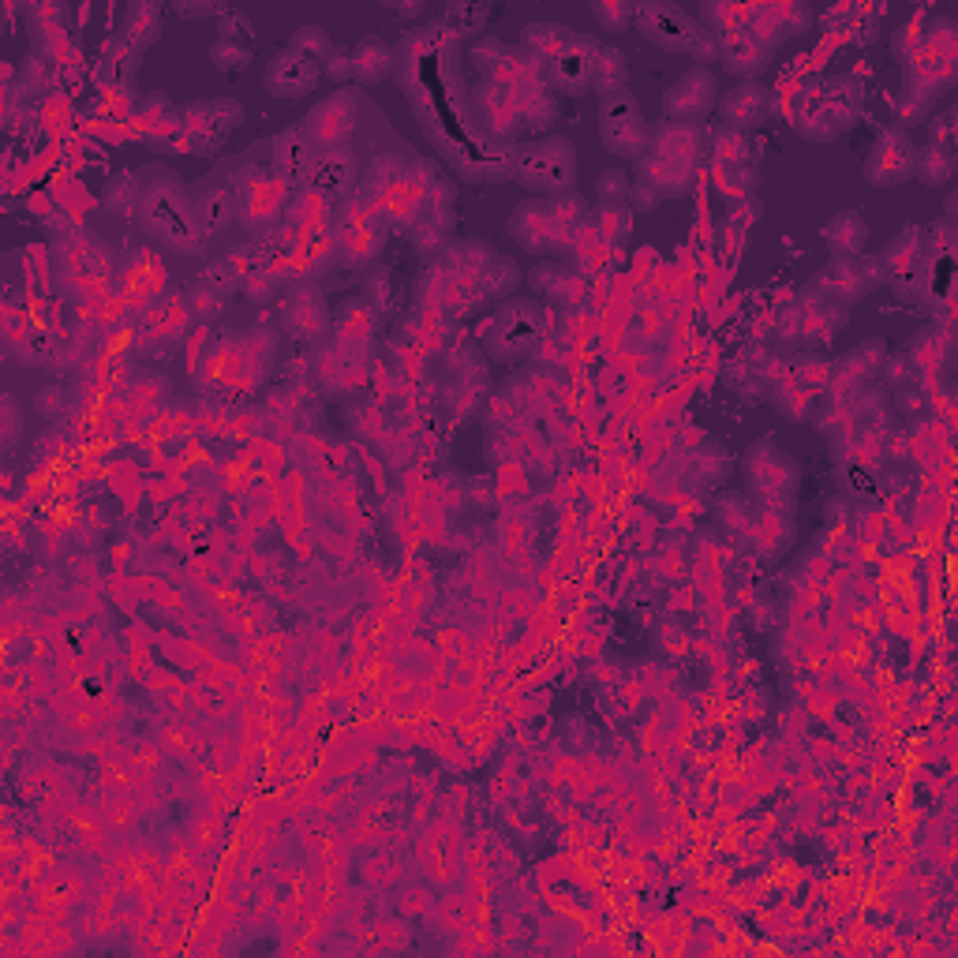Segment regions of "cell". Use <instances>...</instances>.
I'll return each mask as SVG.
<instances>
[{
	"label": "cell",
	"instance_id": "6da1fadb",
	"mask_svg": "<svg viewBox=\"0 0 958 958\" xmlns=\"http://www.w3.org/2000/svg\"><path fill=\"white\" fill-rule=\"evenodd\" d=\"M139 177V206L135 217L143 233H151L162 248L177 255H206V236L196 217V199H191V184L180 180L169 165H151V169L135 173Z\"/></svg>",
	"mask_w": 958,
	"mask_h": 958
},
{
	"label": "cell",
	"instance_id": "7a4b0ae2",
	"mask_svg": "<svg viewBox=\"0 0 958 958\" xmlns=\"http://www.w3.org/2000/svg\"><path fill=\"white\" fill-rule=\"evenodd\" d=\"M865 83L858 75H805L786 98V125L808 143H835L861 120Z\"/></svg>",
	"mask_w": 958,
	"mask_h": 958
},
{
	"label": "cell",
	"instance_id": "3957f363",
	"mask_svg": "<svg viewBox=\"0 0 958 958\" xmlns=\"http://www.w3.org/2000/svg\"><path fill=\"white\" fill-rule=\"evenodd\" d=\"M577 146L566 135H540L513 146V184L535 199L577 191Z\"/></svg>",
	"mask_w": 958,
	"mask_h": 958
},
{
	"label": "cell",
	"instance_id": "277c9868",
	"mask_svg": "<svg viewBox=\"0 0 958 958\" xmlns=\"http://www.w3.org/2000/svg\"><path fill=\"white\" fill-rule=\"evenodd\" d=\"M742 480L745 495L757 506L771 509V513H790L797 506V490H802V464L782 450L776 438L764 435L742 453Z\"/></svg>",
	"mask_w": 958,
	"mask_h": 958
},
{
	"label": "cell",
	"instance_id": "5b68a950",
	"mask_svg": "<svg viewBox=\"0 0 958 958\" xmlns=\"http://www.w3.org/2000/svg\"><path fill=\"white\" fill-rule=\"evenodd\" d=\"M244 105L236 98H199L177 109L173 120V143L184 146L188 154L210 157L225 146V139L240 128Z\"/></svg>",
	"mask_w": 958,
	"mask_h": 958
},
{
	"label": "cell",
	"instance_id": "8992f818",
	"mask_svg": "<svg viewBox=\"0 0 958 958\" xmlns=\"http://www.w3.org/2000/svg\"><path fill=\"white\" fill-rule=\"evenodd\" d=\"M543 341V307L529 296H509L498 304L495 319L487 330V356L498 364H517V359L532 356L535 345Z\"/></svg>",
	"mask_w": 958,
	"mask_h": 958
},
{
	"label": "cell",
	"instance_id": "52a82bcc",
	"mask_svg": "<svg viewBox=\"0 0 958 958\" xmlns=\"http://www.w3.org/2000/svg\"><path fill=\"white\" fill-rule=\"evenodd\" d=\"M648 139H652V125H648L637 94L618 91L611 98H600V143L614 157L637 162L648 151Z\"/></svg>",
	"mask_w": 958,
	"mask_h": 958
},
{
	"label": "cell",
	"instance_id": "ba28073f",
	"mask_svg": "<svg viewBox=\"0 0 958 958\" xmlns=\"http://www.w3.org/2000/svg\"><path fill=\"white\" fill-rule=\"evenodd\" d=\"M509 236L521 244V251L535 255V259H551V255H561L573 248L577 236H569L561 222L551 210V199H535L529 196L521 206L509 217Z\"/></svg>",
	"mask_w": 958,
	"mask_h": 958
},
{
	"label": "cell",
	"instance_id": "9c48e42d",
	"mask_svg": "<svg viewBox=\"0 0 958 958\" xmlns=\"http://www.w3.org/2000/svg\"><path fill=\"white\" fill-rule=\"evenodd\" d=\"M632 26H637L640 34H644V42H652V46H659L663 52H685L689 57L693 46H697L700 38V20L697 15H689L682 4H671V0H648V4H637V20H632Z\"/></svg>",
	"mask_w": 958,
	"mask_h": 958
},
{
	"label": "cell",
	"instance_id": "30bf717a",
	"mask_svg": "<svg viewBox=\"0 0 958 958\" xmlns=\"http://www.w3.org/2000/svg\"><path fill=\"white\" fill-rule=\"evenodd\" d=\"M304 128L311 135L315 151H338V146H348V139L356 135L359 128V98L348 86H338L327 98H319L307 109Z\"/></svg>",
	"mask_w": 958,
	"mask_h": 958
},
{
	"label": "cell",
	"instance_id": "8fae6325",
	"mask_svg": "<svg viewBox=\"0 0 958 958\" xmlns=\"http://www.w3.org/2000/svg\"><path fill=\"white\" fill-rule=\"evenodd\" d=\"M600 49H603V42L595 38V34H584V31L569 34L566 46H561L555 57L547 60L551 91H558L561 98H584V94L592 91Z\"/></svg>",
	"mask_w": 958,
	"mask_h": 958
},
{
	"label": "cell",
	"instance_id": "7c38bea8",
	"mask_svg": "<svg viewBox=\"0 0 958 958\" xmlns=\"http://www.w3.org/2000/svg\"><path fill=\"white\" fill-rule=\"evenodd\" d=\"M913 162H918V143H913L910 131L884 125L876 131L873 146H868L865 157V180L873 188H899V184L913 180Z\"/></svg>",
	"mask_w": 958,
	"mask_h": 958
},
{
	"label": "cell",
	"instance_id": "4fadbf2b",
	"mask_svg": "<svg viewBox=\"0 0 958 958\" xmlns=\"http://www.w3.org/2000/svg\"><path fill=\"white\" fill-rule=\"evenodd\" d=\"M719 105V75L711 68H697L682 72L666 86L663 94V117L682 120V125H705Z\"/></svg>",
	"mask_w": 958,
	"mask_h": 958
},
{
	"label": "cell",
	"instance_id": "5bb4252c",
	"mask_svg": "<svg viewBox=\"0 0 958 958\" xmlns=\"http://www.w3.org/2000/svg\"><path fill=\"white\" fill-rule=\"evenodd\" d=\"M322 83V64L311 60L300 49H277L274 57L267 60V72H262V86L270 91V98L281 102H300L315 86Z\"/></svg>",
	"mask_w": 958,
	"mask_h": 958
},
{
	"label": "cell",
	"instance_id": "9a60e30c",
	"mask_svg": "<svg viewBox=\"0 0 958 958\" xmlns=\"http://www.w3.org/2000/svg\"><path fill=\"white\" fill-rule=\"evenodd\" d=\"M715 109L723 128L753 135V131L771 117V109H776V91H771L768 83H760V79H753V83H734L726 94H719Z\"/></svg>",
	"mask_w": 958,
	"mask_h": 958
},
{
	"label": "cell",
	"instance_id": "2e32d148",
	"mask_svg": "<svg viewBox=\"0 0 958 958\" xmlns=\"http://www.w3.org/2000/svg\"><path fill=\"white\" fill-rule=\"evenodd\" d=\"M359 184V157L353 146H338V151H319L307 173V191L322 202H341L356 191Z\"/></svg>",
	"mask_w": 958,
	"mask_h": 958
},
{
	"label": "cell",
	"instance_id": "e0dca14e",
	"mask_svg": "<svg viewBox=\"0 0 958 958\" xmlns=\"http://www.w3.org/2000/svg\"><path fill=\"white\" fill-rule=\"evenodd\" d=\"M191 199H196V217H199V228H202V236H206V244L217 240V236H225L228 228L240 222V202H236V191L228 188L225 180H217V177L196 180L191 184Z\"/></svg>",
	"mask_w": 958,
	"mask_h": 958
},
{
	"label": "cell",
	"instance_id": "ac0fdd59",
	"mask_svg": "<svg viewBox=\"0 0 958 958\" xmlns=\"http://www.w3.org/2000/svg\"><path fill=\"white\" fill-rule=\"evenodd\" d=\"M315 154H319V151H315L307 128L293 125V128L281 131L274 143H270V169L277 173V180L285 184L288 191L307 188V173H311Z\"/></svg>",
	"mask_w": 958,
	"mask_h": 958
},
{
	"label": "cell",
	"instance_id": "d6986e66",
	"mask_svg": "<svg viewBox=\"0 0 958 958\" xmlns=\"http://www.w3.org/2000/svg\"><path fill=\"white\" fill-rule=\"evenodd\" d=\"M270 188L274 191L285 188L270 165H244L233 180L236 202H240V217H248V222H270V214H274L281 199H285V196H270Z\"/></svg>",
	"mask_w": 958,
	"mask_h": 958
},
{
	"label": "cell",
	"instance_id": "ffe728a7",
	"mask_svg": "<svg viewBox=\"0 0 958 958\" xmlns=\"http://www.w3.org/2000/svg\"><path fill=\"white\" fill-rule=\"evenodd\" d=\"M808 288H813L816 296H824L828 304H839L850 311L858 300L868 296L865 274H861V255L858 259H828V267L808 281Z\"/></svg>",
	"mask_w": 958,
	"mask_h": 958
},
{
	"label": "cell",
	"instance_id": "44dd1931",
	"mask_svg": "<svg viewBox=\"0 0 958 958\" xmlns=\"http://www.w3.org/2000/svg\"><path fill=\"white\" fill-rule=\"evenodd\" d=\"M771 57H776V52H768L760 42H753L742 26H731V31L723 34L719 68H723L734 83H753V79H760L771 68Z\"/></svg>",
	"mask_w": 958,
	"mask_h": 958
},
{
	"label": "cell",
	"instance_id": "7402d4cb",
	"mask_svg": "<svg viewBox=\"0 0 958 958\" xmlns=\"http://www.w3.org/2000/svg\"><path fill=\"white\" fill-rule=\"evenodd\" d=\"M648 151L674 157V162L700 165L708 157V128L705 125H682V120H659V125H652Z\"/></svg>",
	"mask_w": 958,
	"mask_h": 958
},
{
	"label": "cell",
	"instance_id": "603a6c76",
	"mask_svg": "<svg viewBox=\"0 0 958 958\" xmlns=\"http://www.w3.org/2000/svg\"><path fill=\"white\" fill-rule=\"evenodd\" d=\"M632 165H637V180L652 184V188L663 199L689 196L693 184H697V177H700V165L674 162V157H663V154H655V151H644Z\"/></svg>",
	"mask_w": 958,
	"mask_h": 958
},
{
	"label": "cell",
	"instance_id": "cb8c5ba5",
	"mask_svg": "<svg viewBox=\"0 0 958 958\" xmlns=\"http://www.w3.org/2000/svg\"><path fill=\"white\" fill-rule=\"evenodd\" d=\"M884 356H887V345H884L880 338L865 341V345H858L854 353L839 356V359H835V364L828 367V390H839V386H842V390H847V393L861 390V386H865L868 379H876V375H880Z\"/></svg>",
	"mask_w": 958,
	"mask_h": 958
},
{
	"label": "cell",
	"instance_id": "d4e9b609",
	"mask_svg": "<svg viewBox=\"0 0 958 958\" xmlns=\"http://www.w3.org/2000/svg\"><path fill=\"white\" fill-rule=\"evenodd\" d=\"M824 248L831 251V259H858V255L868 251V240H873V228H868L865 217L858 210H839L831 214L820 228Z\"/></svg>",
	"mask_w": 958,
	"mask_h": 958
},
{
	"label": "cell",
	"instance_id": "484cf974",
	"mask_svg": "<svg viewBox=\"0 0 958 958\" xmlns=\"http://www.w3.org/2000/svg\"><path fill=\"white\" fill-rule=\"evenodd\" d=\"M348 52H353V79L359 86H379L398 68V52L379 34H364Z\"/></svg>",
	"mask_w": 958,
	"mask_h": 958
},
{
	"label": "cell",
	"instance_id": "4316f807",
	"mask_svg": "<svg viewBox=\"0 0 958 958\" xmlns=\"http://www.w3.org/2000/svg\"><path fill=\"white\" fill-rule=\"evenodd\" d=\"M285 330L293 333L296 341H315L330 330V307L319 293L304 288V293H293V300H285Z\"/></svg>",
	"mask_w": 958,
	"mask_h": 958
},
{
	"label": "cell",
	"instance_id": "83f0119b",
	"mask_svg": "<svg viewBox=\"0 0 958 958\" xmlns=\"http://www.w3.org/2000/svg\"><path fill=\"white\" fill-rule=\"evenodd\" d=\"M737 26L760 42L768 52H776L786 42V26H782V4H749L737 12Z\"/></svg>",
	"mask_w": 958,
	"mask_h": 958
},
{
	"label": "cell",
	"instance_id": "f1b7e54d",
	"mask_svg": "<svg viewBox=\"0 0 958 958\" xmlns=\"http://www.w3.org/2000/svg\"><path fill=\"white\" fill-rule=\"evenodd\" d=\"M524 285V270L517 267L509 255H495L487 267L480 270V300H509L517 296V288Z\"/></svg>",
	"mask_w": 958,
	"mask_h": 958
},
{
	"label": "cell",
	"instance_id": "f546056e",
	"mask_svg": "<svg viewBox=\"0 0 958 958\" xmlns=\"http://www.w3.org/2000/svg\"><path fill=\"white\" fill-rule=\"evenodd\" d=\"M162 38V4L154 0H139V4L128 8L125 15V42L135 49H146Z\"/></svg>",
	"mask_w": 958,
	"mask_h": 958
},
{
	"label": "cell",
	"instance_id": "4dcf8cb0",
	"mask_svg": "<svg viewBox=\"0 0 958 958\" xmlns=\"http://www.w3.org/2000/svg\"><path fill=\"white\" fill-rule=\"evenodd\" d=\"M592 91L600 94V98H611V94H618V91H629V57L618 46H603L600 49Z\"/></svg>",
	"mask_w": 958,
	"mask_h": 958
},
{
	"label": "cell",
	"instance_id": "1f68e13d",
	"mask_svg": "<svg viewBox=\"0 0 958 958\" xmlns=\"http://www.w3.org/2000/svg\"><path fill=\"white\" fill-rule=\"evenodd\" d=\"M955 151H944V146L929 143L925 151H918V162H913V180H921L925 188H947L955 180Z\"/></svg>",
	"mask_w": 958,
	"mask_h": 958
},
{
	"label": "cell",
	"instance_id": "d6a6232c",
	"mask_svg": "<svg viewBox=\"0 0 958 958\" xmlns=\"http://www.w3.org/2000/svg\"><path fill=\"white\" fill-rule=\"evenodd\" d=\"M569 34H573V31H569V26H561V23H529L521 31V52H529V57L547 64V60L569 42Z\"/></svg>",
	"mask_w": 958,
	"mask_h": 958
},
{
	"label": "cell",
	"instance_id": "836d02e7",
	"mask_svg": "<svg viewBox=\"0 0 958 958\" xmlns=\"http://www.w3.org/2000/svg\"><path fill=\"white\" fill-rule=\"evenodd\" d=\"M592 222H595L600 240L614 244V248H622V244L632 240V210H629V202H600V210L592 214Z\"/></svg>",
	"mask_w": 958,
	"mask_h": 958
},
{
	"label": "cell",
	"instance_id": "e575fe53",
	"mask_svg": "<svg viewBox=\"0 0 958 958\" xmlns=\"http://www.w3.org/2000/svg\"><path fill=\"white\" fill-rule=\"evenodd\" d=\"M708 151L715 154V162L723 165V169H731V165L749 162L753 143H749V135H745V131H734V128H723V125H719V128L708 135Z\"/></svg>",
	"mask_w": 958,
	"mask_h": 958
},
{
	"label": "cell",
	"instance_id": "d590c367",
	"mask_svg": "<svg viewBox=\"0 0 958 958\" xmlns=\"http://www.w3.org/2000/svg\"><path fill=\"white\" fill-rule=\"evenodd\" d=\"M244 277H248V270H244L236 259H214L206 267V274L199 277V285H206L210 293H217L222 300H228V296H236L244 288Z\"/></svg>",
	"mask_w": 958,
	"mask_h": 958
},
{
	"label": "cell",
	"instance_id": "8d00e7d4",
	"mask_svg": "<svg viewBox=\"0 0 958 958\" xmlns=\"http://www.w3.org/2000/svg\"><path fill=\"white\" fill-rule=\"evenodd\" d=\"M359 293H364L359 300L371 307L375 319H386V315H390V307H393V277H390V270H386V267L367 270L364 281H359Z\"/></svg>",
	"mask_w": 958,
	"mask_h": 958
},
{
	"label": "cell",
	"instance_id": "74e56055",
	"mask_svg": "<svg viewBox=\"0 0 958 958\" xmlns=\"http://www.w3.org/2000/svg\"><path fill=\"white\" fill-rule=\"evenodd\" d=\"M558 117H561L558 94L543 91L540 98H535V102L529 105V109H524L521 131H524V135H532V139H540V135H551V128L558 125Z\"/></svg>",
	"mask_w": 958,
	"mask_h": 958
},
{
	"label": "cell",
	"instance_id": "f35d334b",
	"mask_svg": "<svg viewBox=\"0 0 958 958\" xmlns=\"http://www.w3.org/2000/svg\"><path fill=\"white\" fill-rule=\"evenodd\" d=\"M102 202H105V210H113V214H135V206H139V177L135 173H117V177L105 184Z\"/></svg>",
	"mask_w": 958,
	"mask_h": 958
},
{
	"label": "cell",
	"instance_id": "ab89813d",
	"mask_svg": "<svg viewBox=\"0 0 958 958\" xmlns=\"http://www.w3.org/2000/svg\"><path fill=\"white\" fill-rule=\"evenodd\" d=\"M255 60V49L244 46V42H225V38H214V46H210V64L217 68V72L225 75H236L244 72Z\"/></svg>",
	"mask_w": 958,
	"mask_h": 958
},
{
	"label": "cell",
	"instance_id": "60d3db41",
	"mask_svg": "<svg viewBox=\"0 0 958 958\" xmlns=\"http://www.w3.org/2000/svg\"><path fill=\"white\" fill-rule=\"evenodd\" d=\"M592 15L603 31L622 34L637 20V4H629V0H592Z\"/></svg>",
	"mask_w": 958,
	"mask_h": 958
},
{
	"label": "cell",
	"instance_id": "b9f144b4",
	"mask_svg": "<svg viewBox=\"0 0 958 958\" xmlns=\"http://www.w3.org/2000/svg\"><path fill=\"white\" fill-rule=\"evenodd\" d=\"M288 49H300V52H307V57L322 64V60H327L338 46L330 42L327 26H300V31H293V38H288Z\"/></svg>",
	"mask_w": 958,
	"mask_h": 958
},
{
	"label": "cell",
	"instance_id": "7bdbcfd3",
	"mask_svg": "<svg viewBox=\"0 0 958 958\" xmlns=\"http://www.w3.org/2000/svg\"><path fill=\"white\" fill-rule=\"evenodd\" d=\"M490 20L487 4H450L446 8V26L457 34H480Z\"/></svg>",
	"mask_w": 958,
	"mask_h": 958
},
{
	"label": "cell",
	"instance_id": "ee69618b",
	"mask_svg": "<svg viewBox=\"0 0 958 958\" xmlns=\"http://www.w3.org/2000/svg\"><path fill=\"white\" fill-rule=\"evenodd\" d=\"M715 517L731 532H749V524H753V498L749 495H723V498H719Z\"/></svg>",
	"mask_w": 958,
	"mask_h": 958
},
{
	"label": "cell",
	"instance_id": "f6af8a7d",
	"mask_svg": "<svg viewBox=\"0 0 958 958\" xmlns=\"http://www.w3.org/2000/svg\"><path fill=\"white\" fill-rule=\"evenodd\" d=\"M404 169H409V162L401 154H379L371 162V169H367V188L371 191L393 188L398 180H404Z\"/></svg>",
	"mask_w": 958,
	"mask_h": 958
},
{
	"label": "cell",
	"instance_id": "bcb514c9",
	"mask_svg": "<svg viewBox=\"0 0 958 958\" xmlns=\"http://www.w3.org/2000/svg\"><path fill=\"white\" fill-rule=\"evenodd\" d=\"M760 169L753 162H742V165H731V169H723V188L731 191V199L737 196H757L760 188Z\"/></svg>",
	"mask_w": 958,
	"mask_h": 958
},
{
	"label": "cell",
	"instance_id": "7dc6e473",
	"mask_svg": "<svg viewBox=\"0 0 958 958\" xmlns=\"http://www.w3.org/2000/svg\"><path fill=\"white\" fill-rule=\"evenodd\" d=\"M566 277H569L566 267H558V262H551V259H540L529 274L535 296H543V300H551V296L558 293V285H566Z\"/></svg>",
	"mask_w": 958,
	"mask_h": 958
},
{
	"label": "cell",
	"instance_id": "c3c4849f",
	"mask_svg": "<svg viewBox=\"0 0 958 958\" xmlns=\"http://www.w3.org/2000/svg\"><path fill=\"white\" fill-rule=\"evenodd\" d=\"M629 188H632V177L629 169H603L600 180H595V199L600 202H626L629 199Z\"/></svg>",
	"mask_w": 958,
	"mask_h": 958
},
{
	"label": "cell",
	"instance_id": "681fc988",
	"mask_svg": "<svg viewBox=\"0 0 958 958\" xmlns=\"http://www.w3.org/2000/svg\"><path fill=\"white\" fill-rule=\"evenodd\" d=\"M895 113H899L895 128L910 131L913 125H929V117H933V105H929L925 98H918V94L902 91V94H899V102H895Z\"/></svg>",
	"mask_w": 958,
	"mask_h": 958
},
{
	"label": "cell",
	"instance_id": "f907efd6",
	"mask_svg": "<svg viewBox=\"0 0 958 958\" xmlns=\"http://www.w3.org/2000/svg\"><path fill=\"white\" fill-rule=\"evenodd\" d=\"M0 419H4V427H0V446L12 450L23 435V404L15 401V393H4V398H0Z\"/></svg>",
	"mask_w": 958,
	"mask_h": 958
},
{
	"label": "cell",
	"instance_id": "816d5d0a",
	"mask_svg": "<svg viewBox=\"0 0 958 958\" xmlns=\"http://www.w3.org/2000/svg\"><path fill=\"white\" fill-rule=\"evenodd\" d=\"M217 38H225V42H244V46H251V38H255V23H251L244 12L228 8L222 20H217Z\"/></svg>",
	"mask_w": 958,
	"mask_h": 958
},
{
	"label": "cell",
	"instance_id": "f5cc1de1",
	"mask_svg": "<svg viewBox=\"0 0 958 958\" xmlns=\"http://www.w3.org/2000/svg\"><path fill=\"white\" fill-rule=\"evenodd\" d=\"M322 79H330L333 86H348L353 83V52L348 49H333L327 60H322Z\"/></svg>",
	"mask_w": 958,
	"mask_h": 958
},
{
	"label": "cell",
	"instance_id": "db71d44e",
	"mask_svg": "<svg viewBox=\"0 0 958 958\" xmlns=\"http://www.w3.org/2000/svg\"><path fill=\"white\" fill-rule=\"evenodd\" d=\"M955 109H944L939 117H929V143L944 146V151H955L958 143V131H955Z\"/></svg>",
	"mask_w": 958,
	"mask_h": 958
},
{
	"label": "cell",
	"instance_id": "11a10c76",
	"mask_svg": "<svg viewBox=\"0 0 958 958\" xmlns=\"http://www.w3.org/2000/svg\"><path fill=\"white\" fill-rule=\"evenodd\" d=\"M880 375H884L887 382H891V390H902V386H910V382H913V375H918V371H913V364H910V356H907V353H899V356L887 353V356H884Z\"/></svg>",
	"mask_w": 958,
	"mask_h": 958
},
{
	"label": "cell",
	"instance_id": "9f6ffc18",
	"mask_svg": "<svg viewBox=\"0 0 958 958\" xmlns=\"http://www.w3.org/2000/svg\"><path fill=\"white\" fill-rule=\"evenodd\" d=\"M813 23H816V15H813V8L808 4H782V26H786V38H797V34H808L813 31Z\"/></svg>",
	"mask_w": 958,
	"mask_h": 958
},
{
	"label": "cell",
	"instance_id": "6f0895ef",
	"mask_svg": "<svg viewBox=\"0 0 958 958\" xmlns=\"http://www.w3.org/2000/svg\"><path fill=\"white\" fill-rule=\"evenodd\" d=\"M760 217H764V202L757 196H737V199H731V222L737 228L757 225Z\"/></svg>",
	"mask_w": 958,
	"mask_h": 958
},
{
	"label": "cell",
	"instance_id": "680465c9",
	"mask_svg": "<svg viewBox=\"0 0 958 958\" xmlns=\"http://www.w3.org/2000/svg\"><path fill=\"white\" fill-rule=\"evenodd\" d=\"M626 202H629L632 214H652V210H659V202H663V196H659L652 184H644V180L632 177V188H629V199H626Z\"/></svg>",
	"mask_w": 958,
	"mask_h": 958
},
{
	"label": "cell",
	"instance_id": "91938a15",
	"mask_svg": "<svg viewBox=\"0 0 958 958\" xmlns=\"http://www.w3.org/2000/svg\"><path fill=\"white\" fill-rule=\"evenodd\" d=\"M719 49H723V34L700 31V38H697V46H693L689 57L697 60V68H711L719 60Z\"/></svg>",
	"mask_w": 958,
	"mask_h": 958
},
{
	"label": "cell",
	"instance_id": "94428289",
	"mask_svg": "<svg viewBox=\"0 0 958 958\" xmlns=\"http://www.w3.org/2000/svg\"><path fill=\"white\" fill-rule=\"evenodd\" d=\"M173 12L184 15V20H222V15L228 12V4H217V0H202V4H184V0H177V4H173Z\"/></svg>",
	"mask_w": 958,
	"mask_h": 958
},
{
	"label": "cell",
	"instance_id": "6125c7cd",
	"mask_svg": "<svg viewBox=\"0 0 958 958\" xmlns=\"http://www.w3.org/2000/svg\"><path fill=\"white\" fill-rule=\"evenodd\" d=\"M700 461H705V476L711 483H723L726 472H731V461H726L723 446H705V450H700Z\"/></svg>",
	"mask_w": 958,
	"mask_h": 958
},
{
	"label": "cell",
	"instance_id": "be15d7a7",
	"mask_svg": "<svg viewBox=\"0 0 958 958\" xmlns=\"http://www.w3.org/2000/svg\"><path fill=\"white\" fill-rule=\"evenodd\" d=\"M861 274H865L868 293H876V288H880V285H887V274H884L880 255H861Z\"/></svg>",
	"mask_w": 958,
	"mask_h": 958
},
{
	"label": "cell",
	"instance_id": "e7e4bbea",
	"mask_svg": "<svg viewBox=\"0 0 958 958\" xmlns=\"http://www.w3.org/2000/svg\"><path fill=\"white\" fill-rule=\"evenodd\" d=\"M191 300H196V311L206 319V315H217L225 307V300L217 293H210L206 285H196V293H191Z\"/></svg>",
	"mask_w": 958,
	"mask_h": 958
},
{
	"label": "cell",
	"instance_id": "03108f58",
	"mask_svg": "<svg viewBox=\"0 0 958 958\" xmlns=\"http://www.w3.org/2000/svg\"><path fill=\"white\" fill-rule=\"evenodd\" d=\"M386 8H390L393 15H401V20H419V15L427 12V0H409V4H398V0H386Z\"/></svg>",
	"mask_w": 958,
	"mask_h": 958
}]
</instances>
